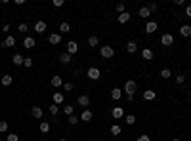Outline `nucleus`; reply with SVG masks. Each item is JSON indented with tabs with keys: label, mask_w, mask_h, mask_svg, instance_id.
<instances>
[{
	"label": "nucleus",
	"mask_w": 191,
	"mask_h": 141,
	"mask_svg": "<svg viewBox=\"0 0 191 141\" xmlns=\"http://www.w3.org/2000/svg\"><path fill=\"white\" fill-rule=\"evenodd\" d=\"M2 31H4V33H10V25H8V23H6V25L2 27Z\"/></svg>",
	"instance_id": "obj_47"
},
{
	"label": "nucleus",
	"mask_w": 191,
	"mask_h": 141,
	"mask_svg": "<svg viewBox=\"0 0 191 141\" xmlns=\"http://www.w3.org/2000/svg\"><path fill=\"white\" fill-rule=\"evenodd\" d=\"M27 29H29V27H27V23H19V27H17L19 33H27Z\"/></svg>",
	"instance_id": "obj_40"
},
{
	"label": "nucleus",
	"mask_w": 191,
	"mask_h": 141,
	"mask_svg": "<svg viewBox=\"0 0 191 141\" xmlns=\"http://www.w3.org/2000/svg\"><path fill=\"white\" fill-rule=\"evenodd\" d=\"M76 103H79L80 107H88V105H90V97H88L86 94H82V95H79V99H76Z\"/></svg>",
	"instance_id": "obj_9"
},
{
	"label": "nucleus",
	"mask_w": 191,
	"mask_h": 141,
	"mask_svg": "<svg viewBox=\"0 0 191 141\" xmlns=\"http://www.w3.org/2000/svg\"><path fill=\"white\" fill-rule=\"evenodd\" d=\"M126 124H128V126L136 124V116H134V115H126Z\"/></svg>",
	"instance_id": "obj_34"
},
{
	"label": "nucleus",
	"mask_w": 191,
	"mask_h": 141,
	"mask_svg": "<svg viewBox=\"0 0 191 141\" xmlns=\"http://www.w3.org/2000/svg\"><path fill=\"white\" fill-rule=\"evenodd\" d=\"M71 57H73V55H71V53H61V57H59V61L63 63V65H69V63H71Z\"/></svg>",
	"instance_id": "obj_24"
},
{
	"label": "nucleus",
	"mask_w": 191,
	"mask_h": 141,
	"mask_svg": "<svg viewBox=\"0 0 191 141\" xmlns=\"http://www.w3.org/2000/svg\"><path fill=\"white\" fill-rule=\"evenodd\" d=\"M31 115H33L34 118H42L44 111H42V107H33V109H31Z\"/></svg>",
	"instance_id": "obj_19"
},
{
	"label": "nucleus",
	"mask_w": 191,
	"mask_h": 141,
	"mask_svg": "<svg viewBox=\"0 0 191 141\" xmlns=\"http://www.w3.org/2000/svg\"><path fill=\"white\" fill-rule=\"evenodd\" d=\"M86 74H88V78H90V80H97V78L101 76V70L97 69V67H90V69L86 70Z\"/></svg>",
	"instance_id": "obj_2"
},
{
	"label": "nucleus",
	"mask_w": 191,
	"mask_h": 141,
	"mask_svg": "<svg viewBox=\"0 0 191 141\" xmlns=\"http://www.w3.org/2000/svg\"><path fill=\"white\" fill-rule=\"evenodd\" d=\"M92 118H94V115H92L90 109H84V111L80 112V120H82V122H90Z\"/></svg>",
	"instance_id": "obj_6"
},
{
	"label": "nucleus",
	"mask_w": 191,
	"mask_h": 141,
	"mask_svg": "<svg viewBox=\"0 0 191 141\" xmlns=\"http://www.w3.org/2000/svg\"><path fill=\"white\" fill-rule=\"evenodd\" d=\"M155 97H157V91H153V90H145L143 91V99L145 101H153Z\"/></svg>",
	"instance_id": "obj_13"
},
{
	"label": "nucleus",
	"mask_w": 191,
	"mask_h": 141,
	"mask_svg": "<svg viewBox=\"0 0 191 141\" xmlns=\"http://www.w3.org/2000/svg\"><path fill=\"white\" fill-rule=\"evenodd\" d=\"M176 82H178V84H183V82H186V76H183V74H178V76H176Z\"/></svg>",
	"instance_id": "obj_41"
},
{
	"label": "nucleus",
	"mask_w": 191,
	"mask_h": 141,
	"mask_svg": "<svg viewBox=\"0 0 191 141\" xmlns=\"http://www.w3.org/2000/svg\"><path fill=\"white\" fill-rule=\"evenodd\" d=\"M97 44H100V40H97V36H90V38H88V46H90V48H96Z\"/></svg>",
	"instance_id": "obj_30"
},
{
	"label": "nucleus",
	"mask_w": 191,
	"mask_h": 141,
	"mask_svg": "<svg viewBox=\"0 0 191 141\" xmlns=\"http://www.w3.org/2000/svg\"><path fill=\"white\" fill-rule=\"evenodd\" d=\"M180 34H182V36H186V38H189L191 36V25H182L180 27Z\"/></svg>",
	"instance_id": "obj_12"
},
{
	"label": "nucleus",
	"mask_w": 191,
	"mask_h": 141,
	"mask_svg": "<svg viewBox=\"0 0 191 141\" xmlns=\"http://www.w3.org/2000/svg\"><path fill=\"white\" fill-rule=\"evenodd\" d=\"M63 99H65V97H63V94H59V91H55V94H54V103H55V105L63 103Z\"/></svg>",
	"instance_id": "obj_28"
},
{
	"label": "nucleus",
	"mask_w": 191,
	"mask_h": 141,
	"mask_svg": "<svg viewBox=\"0 0 191 141\" xmlns=\"http://www.w3.org/2000/svg\"><path fill=\"white\" fill-rule=\"evenodd\" d=\"M155 31H157V21H149V23H147L145 25V33H155Z\"/></svg>",
	"instance_id": "obj_21"
},
{
	"label": "nucleus",
	"mask_w": 191,
	"mask_h": 141,
	"mask_svg": "<svg viewBox=\"0 0 191 141\" xmlns=\"http://www.w3.org/2000/svg\"><path fill=\"white\" fill-rule=\"evenodd\" d=\"M71 31V25L67 23V21H63V23L59 25V33H69Z\"/></svg>",
	"instance_id": "obj_29"
},
{
	"label": "nucleus",
	"mask_w": 191,
	"mask_h": 141,
	"mask_svg": "<svg viewBox=\"0 0 191 141\" xmlns=\"http://www.w3.org/2000/svg\"><path fill=\"white\" fill-rule=\"evenodd\" d=\"M23 46L27 48V50H31V48H34V46H37V42H34V38H31V36H27V38L23 40Z\"/></svg>",
	"instance_id": "obj_17"
},
{
	"label": "nucleus",
	"mask_w": 191,
	"mask_h": 141,
	"mask_svg": "<svg viewBox=\"0 0 191 141\" xmlns=\"http://www.w3.org/2000/svg\"><path fill=\"white\" fill-rule=\"evenodd\" d=\"M136 141H149V136H140Z\"/></svg>",
	"instance_id": "obj_45"
},
{
	"label": "nucleus",
	"mask_w": 191,
	"mask_h": 141,
	"mask_svg": "<svg viewBox=\"0 0 191 141\" xmlns=\"http://www.w3.org/2000/svg\"><path fill=\"white\" fill-rule=\"evenodd\" d=\"M0 141H2V137H0Z\"/></svg>",
	"instance_id": "obj_51"
},
{
	"label": "nucleus",
	"mask_w": 191,
	"mask_h": 141,
	"mask_svg": "<svg viewBox=\"0 0 191 141\" xmlns=\"http://www.w3.org/2000/svg\"><path fill=\"white\" fill-rule=\"evenodd\" d=\"M76 52H79V44H76L75 40L67 42V53H71V55H73V53H76Z\"/></svg>",
	"instance_id": "obj_7"
},
{
	"label": "nucleus",
	"mask_w": 191,
	"mask_h": 141,
	"mask_svg": "<svg viewBox=\"0 0 191 141\" xmlns=\"http://www.w3.org/2000/svg\"><path fill=\"white\" fill-rule=\"evenodd\" d=\"M121 97H122V90H121V88H113V90H111V99L118 101Z\"/></svg>",
	"instance_id": "obj_11"
},
{
	"label": "nucleus",
	"mask_w": 191,
	"mask_h": 141,
	"mask_svg": "<svg viewBox=\"0 0 191 141\" xmlns=\"http://www.w3.org/2000/svg\"><path fill=\"white\" fill-rule=\"evenodd\" d=\"M130 17H132L130 13H128V12H124V13H121V15H118L117 19H118V23H122V25H124V23H128V21H130Z\"/></svg>",
	"instance_id": "obj_20"
},
{
	"label": "nucleus",
	"mask_w": 191,
	"mask_h": 141,
	"mask_svg": "<svg viewBox=\"0 0 191 141\" xmlns=\"http://www.w3.org/2000/svg\"><path fill=\"white\" fill-rule=\"evenodd\" d=\"M161 44H162V46H166V48H168V46H172V44H174V36H172V34H168V33H166V34H162V36H161Z\"/></svg>",
	"instance_id": "obj_4"
},
{
	"label": "nucleus",
	"mask_w": 191,
	"mask_h": 141,
	"mask_svg": "<svg viewBox=\"0 0 191 141\" xmlns=\"http://www.w3.org/2000/svg\"><path fill=\"white\" fill-rule=\"evenodd\" d=\"M172 141H180V139H178V137H174V139H172Z\"/></svg>",
	"instance_id": "obj_48"
},
{
	"label": "nucleus",
	"mask_w": 191,
	"mask_h": 141,
	"mask_svg": "<svg viewBox=\"0 0 191 141\" xmlns=\"http://www.w3.org/2000/svg\"><path fill=\"white\" fill-rule=\"evenodd\" d=\"M73 111H75V107H73V105H65V115H67V116H71V115H73Z\"/></svg>",
	"instance_id": "obj_38"
},
{
	"label": "nucleus",
	"mask_w": 191,
	"mask_h": 141,
	"mask_svg": "<svg viewBox=\"0 0 191 141\" xmlns=\"http://www.w3.org/2000/svg\"><path fill=\"white\" fill-rule=\"evenodd\" d=\"M54 6H55V8H61V6H63V0H54Z\"/></svg>",
	"instance_id": "obj_44"
},
{
	"label": "nucleus",
	"mask_w": 191,
	"mask_h": 141,
	"mask_svg": "<svg viewBox=\"0 0 191 141\" xmlns=\"http://www.w3.org/2000/svg\"><path fill=\"white\" fill-rule=\"evenodd\" d=\"M141 57H143L145 61H151L153 59V52L149 50V48H145V50H141Z\"/></svg>",
	"instance_id": "obj_22"
},
{
	"label": "nucleus",
	"mask_w": 191,
	"mask_h": 141,
	"mask_svg": "<svg viewBox=\"0 0 191 141\" xmlns=\"http://www.w3.org/2000/svg\"><path fill=\"white\" fill-rule=\"evenodd\" d=\"M58 112H59V105H55V103H54V105H50V115H54V116H55Z\"/></svg>",
	"instance_id": "obj_33"
},
{
	"label": "nucleus",
	"mask_w": 191,
	"mask_h": 141,
	"mask_svg": "<svg viewBox=\"0 0 191 141\" xmlns=\"http://www.w3.org/2000/svg\"><path fill=\"white\" fill-rule=\"evenodd\" d=\"M23 61H25V57H23V55H21V53H16V55H13V57H12V63H13V65H16V67L23 65Z\"/></svg>",
	"instance_id": "obj_15"
},
{
	"label": "nucleus",
	"mask_w": 191,
	"mask_h": 141,
	"mask_svg": "<svg viewBox=\"0 0 191 141\" xmlns=\"http://www.w3.org/2000/svg\"><path fill=\"white\" fill-rule=\"evenodd\" d=\"M6 139H8V141H19V137H17V133H8V136H6Z\"/></svg>",
	"instance_id": "obj_36"
},
{
	"label": "nucleus",
	"mask_w": 191,
	"mask_h": 141,
	"mask_svg": "<svg viewBox=\"0 0 191 141\" xmlns=\"http://www.w3.org/2000/svg\"><path fill=\"white\" fill-rule=\"evenodd\" d=\"M136 88H138V84L134 82V80H126V82H124V90H122V91H126V95H134Z\"/></svg>",
	"instance_id": "obj_1"
},
{
	"label": "nucleus",
	"mask_w": 191,
	"mask_h": 141,
	"mask_svg": "<svg viewBox=\"0 0 191 141\" xmlns=\"http://www.w3.org/2000/svg\"><path fill=\"white\" fill-rule=\"evenodd\" d=\"M189 122H191V118H189Z\"/></svg>",
	"instance_id": "obj_52"
},
{
	"label": "nucleus",
	"mask_w": 191,
	"mask_h": 141,
	"mask_svg": "<svg viewBox=\"0 0 191 141\" xmlns=\"http://www.w3.org/2000/svg\"><path fill=\"white\" fill-rule=\"evenodd\" d=\"M8 132V122H0V133H6Z\"/></svg>",
	"instance_id": "obj_39"
},
{
	"label": "nucleus",
	"mask_w": 191,
	"mask_h": 141,
	"mask_svg": "<svg viewBox=\"0 0 191 141\" xmlns=\"http://www.w3.org/2000/svg\"><path fill=\"white\" fill-rule=\"evenodd\" d=\"M44 141H48V139H44Z\"/></svg>",
	"instance_id": "obj_53"
},
{
	"label": "nucleus",
	"mask_w": 191,
	"mask_h": 141,
	"mask_svg": "<svg viewBox=\"0 0 191 141\" xmlns=\"http://www.w3.org/2000/svg\"><path fill=\"white\" fill-rule=\"evenodd\" d=\"M111 133H113V136H121V126H118V124H113V126H111Z\"/></svg>",
	"instance_id": "obj_31"
},
{
	"label": "nucleus",
	"mask_w": 191,
	"mask_h": 141,
	"mask_svg": "<svg viewBox=\"0 0 191 141\" xmlns=\"http://www.w3.org/2000/svg\"><path fill=\"white\" fill-rule=\"evenodd\" d=\"M147 8H149V12L153 13V12H157V4H155V2H151L149 6H147Z\"/></svg>",
	"instance_id": "obj_42"
},
{
	"label": "nucleus",
	"mask_w": 191,
	"mask_h": 141,
	"mask_svg": "<svg viewBox=\"0 0 191 141\" xmlns=\"http://www.w3.org/2000/svg\"><path fill=\"white\" fill-rule=\"evenodd\" d=\"M126 52H128V53L138 52V44H136L134 40H128V42H126Z\"/></svg>",
	"instance_id": "obj_14"
},
{
	"label": "nucleus",
	"mask_w": 191,
	"mask_h": 141,
	"mask_svg": "<svg viewBox=\"0 0 191 141\" xmlns=\"http://www.w3.org/2000/svg\"><path fill=\"white\" fill-rule=\"evenodd\" d=\"M94 141H100V139H94Z\"/></svg>",
	"instance_id": "obj_50"
},
{
	"label": "nucleus",
	"mask_w": 191,
	"mask_h": 141,
	"mask_svg": "<svg viewBox=\"0 0 191 141\" xmlns=\"http://www.w3.org/2000/svg\"><path fill=\"white\" fill-rule=\"evenodd\" d=\"M34 31H37L38 34H42L46 31V23H44V21H37V23H34Z\"/></svg>",
	"instance_id": "obj_16"
},
{
	"label": "nucleus",
	"mask_w": 191,
	"mask_h": 141,
	"mask_svg": "<svg viewBox=\"0 0 191 141\" xmlns=\"http://www.w3.org/2000/svg\"><path fill=\"white\" fill-rule=\"evenodd\" d=\"M48 42H50V44H59V42H61V34L59 33H52L50 34V36H48Z\"/></svg>",
	"instance_id": "obj_8"
},
{
	"label": "nucleus",
	"mask_w": 191,
	"mask_h": 141,
	"mask_svg": "<svg viewBox=\"0 0 191 141\" xmlns=\"http://www.w3.org/2000/svg\"><path fill=\"white\" fill-rule=\"evenodd\" d=\"M79 122H80V118H79V116H75V115H71V116H69V124H71V126H75V124H79Z\"/></svg>",
	"instance_id": "obj_32"
},
{
	"label": "nucleus",
	"mask_w": 191,
	"mask_h": 141,
	"mask_svg": "<svg viewBox=\"0 0 191 141\" xmlns=\"http://www.w3.org/2000/svg\"><path fill=\"white\" fill-rule=\"evenodd\" d=\"M59 141H67V139H59Z\"/></svg>",
	"instance_id": "obj_49"
},
{
	"label": "nucleus",
	"mask_w": 191,
	"mask_h": 141,
	"mask_svg": "<svg viewBox=\"0 0 191 141\" xmlns=\"http://www.w3.org/2000/svg\"><path fill=\"white\" fill-rule=\"evenodd\" d=\"M161 78H164V80L172 78V70H170V69H162V70H161Z\"/></svg>",
	"instance_id": "obj_26"
},
{
	"label": "nucleus",
	"mask_w": 191,
	"mask_h": 141,
	"mask_svg": "<svg viewBox=\"0 0 191 141\" xmlns=\"http://www.w3.org/2000/svg\"><path fill=\"white\" fill-rule=\"evenodd\" d=\"M186 15L191 17V6H186Z\"/></svg>",
	"instance_id": "obj_46"
},
{
	"label": "nucleus",
	"mask_w": 191,
	"mask_h": 141,
	"mask_svg": "<svg viewBox=\"0 0 191 141\" xmlns=\"http://www.w3.org/2000/svg\"><path fill=\"white\" fill-rule=\"evenodd\" d=\"M33 63H34V61H33V57H25V61H23V65H25L27 69H31V67H33Z\"/></svg>",
	"instance_id": "obj_35"
},
{
	"label": "nucleus",
	"mask_w": 191,
	"mask_h": 141,
	"mask_svg": "<svg viewBox=\"0 0 191 141\" xmlns=\"http://www.w3.org/2000/svg\"><path fill=\"white\" fill-rule=\"evenodd\" d=\"M100 53H101V57H105V59H111L113 55H115V50H113L111 46H101Z\"/></svg>",
	"instance_id": "obj_3"
},
{
	"label": "nucleus",
	"mask_w": 191,
	"mask_h": 141,
	"mask_svg": "<svg viewBox=\"0 0 191 141\" xmlns=\"http://www.w3.org/2000/svg\"><path fill=\"white\" fill-rule=\"evenodd\" d=\"M111 116L115 118V120L122 118V116H124V109H122V107H113V109H111Z\"/></svg>",
	"instance_id": "obj_5"
},
{
	"label": "nucleus",
	"mask_w": 191,
	"mask_h": 141,
	"mask_svg": "<svg viewBox=\"0 0 191 141\" xmlns=\"http://www.w3.org/2000/svg\"><path fill=\"white\" fill-rule=\"evenodd\" d=\"M2 46H4V48H12V46H16V38H13V36H6L4 42H2Z\"/></svg>",
	"instance_id": "obj_18"
},
{
	"label": "nucleus",
	"mask_w": 191,
	"mask_h": 141,
	"mask_svg": "<svg viewBox=\"0 0 191 141\" xmlns=\"http://www.w3.org/2000/svg\"><path fill=\"white\" fill-rule=\"evenodd\" d=\"M38 130H40L42 133H48V132H50V122H40Z\"/></svg>",
	"instance_id": "obj_27"
},
{
	"label": "nucleus",
	"mask_w": 191,
	"mask_h": 141,
	"mask_svg": "<svg viewBox=\"0 0 191 141\" xmlns=\"http://www.w3.org/2000/svg\"><path fill=\"white\" fill-rule=\"evenodd\" d=\"M149 15H151V12H149V8H147V6L140 8V17H141V19H145V17H149Z\"/></svg>",
	"instance_id": "obj_25"
},
{
	"label": "nucleus",
	"mask_w": 191,
	"mask_h": 141,
	"mask_svg": "<svg viewBox=\"0 0 191 141\" xmlns=\"http://www.w3.org/2000/svg\"><path fill=\"white\" fill-rule=\"evenodd\" d=\"M115 8H117V12H118V15H121V13H124V12H126V10H124V4H122V2H118V4L115 6Z\"/></svg>",
	"instance_id": "obj_37"
},
{
	"label": "nucleus",
	"mask_w": 191,
	"mask_h": 141,
	"mask_svg": "<svg viewBox=\"0 0 191 141\" xmlns=\"http://www.w3.org/2000/svg\"><path fill=\"white\" fill-rule=\"evenodd\" d=\"M63 86H65V90H67V91H71V90H73V82H65Z\"/></svg>",
	"instance_id": "obj_43"
},
{
	"label": "nucleus",
	"mask_w": 191,
	"mask_h": 141,
	"mask_svg": "<svg viewBox=\"0 0 191 141\" xmlns=\"http://www.w3.org/2000/svg\"><path fill=\"white\" fill-rule=\"evenodd\" d=\"M12 82H13V78H12V74H4L2 78H0V84H2L4 88H8V86H12Z\"/></svg>",
	"instance_id": "obj_10"
},
{
	"label": "nucleus",
	"mask_w": 191,
	"mask_h": 141,
	"mask_svg": "<svg viewBox=\"0 0 191 141\" xmlns=\"http://www.w3.org/2000/svg\"><path fill=\"white\" fill-rule=\"evenodd\" d=\"M52 86L54 88H59V86H63V78H61V76H52Z\"/></svg>",
	"instance_id": "obj_23"
}]
</instances>
